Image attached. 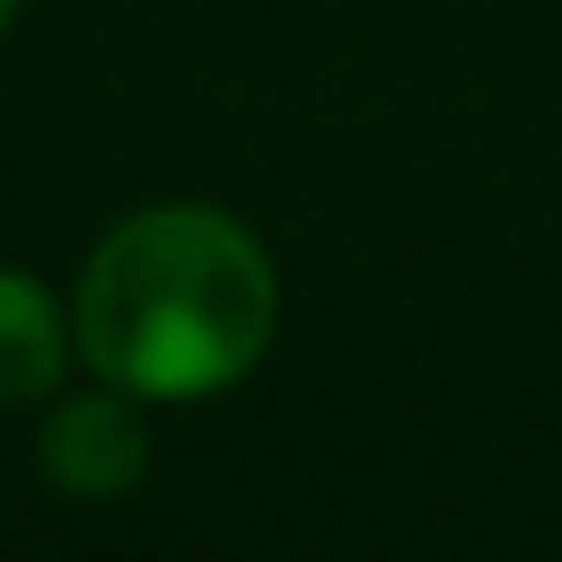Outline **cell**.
Returning a JSON list of instances; mask_svg holds the SVG:
<instances>
[{"label": "cell", "instance_id": "obj_1", "mask_svg": "<svg viewBox=\"0 0 562 562\" xmlns=\"http://www.w3.org/2000/svg\"><path fill=\"white\" fill-rule=\"evenodd\" d=\"M70 324L93 378L139 401H201L262 362L278 331V270L224 209H139L93 247Z\"/></svg>", "mask_w": 562, "mask_h": 562}, {"label": "cell", "instance_id": "obj_2", "mask_svg": "<svg viewBox=\"0 0 562 562\" xmlns=\"http://www.w3.org/2000/svg\"><path fill=\"white\" fill-rule=\"evenodd\" d=\"M40 470L70 493V501H116L139 485L147 470V416L139 393L124 385H93L55 401L47 431H40Z\"/></svg>", "mask_w": 562, "mask_h": 562}, {"label": "cell", "instance_id": "obj_3", "mask_svg": "<svg viewBox=\"0 0 562 562\" xmlns=\"http://www.w3.org/2000/svg\"><path fill=\"white\" fill-rule=\"evenodd\" d=\"M63 355H70V339H63L47 285L24 270H0V408H24V401L55 393Z\"/></svg>", "mask_w": 562, "mask_h": 562}, {"label": "cell", "instance_id": "obj_4", "mask_svg": "<svg viewBox=\"0 0 562 562\" xmlns=\"http://www.w3.org/2000/svg\"><path fill=\"white\" fill-rule=\"evenodd\" d=\"M16 9H24V0H0V32H9V24H16Z\"/></svg>", "mask_w": 562, "mask_h": 562}]
</instances>
